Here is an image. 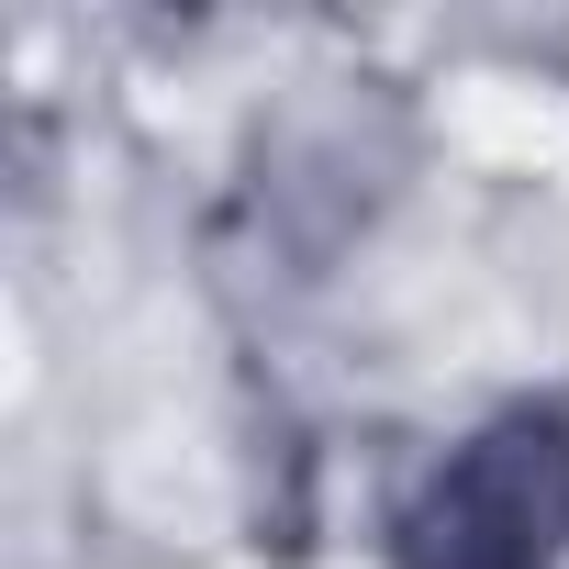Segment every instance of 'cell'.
I'll list each match as a JSON object with an SVG mask.
<instances>
[{
  "label": "cell",
  "instance_id": "obj_1",
  "mask_svg": "<svg viewBox=\"0 0 569 569\" xmlns=\"http://www.w3.org/2000/svg\"><path fill=\"white\" fill-rule=\"evenodd\" d=\"M558 525H569V425L513 413L413 513V569H547Z\"/></svg>",
  "mask_w": 569,
  "mask_h": 569
}]
</instances>
